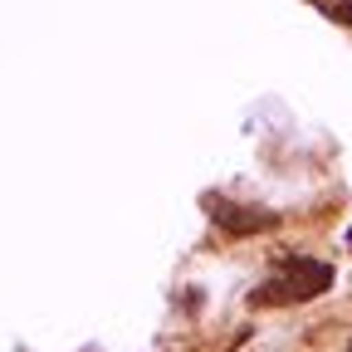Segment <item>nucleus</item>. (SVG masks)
Here are the masks:
<instances>
[{
  "mask_svg": "<svg viewBox=\"0 0 352 352\" xmlns=\"http://www.w3.org/2000/svg\"><path fill=\"white\" fill-rule=\"evenodd\" d=\"M347 352H352V342H347Z\"/></svg>",
  "mask_w": 352,
  "mask_h": 352,
  "instance_id": "obj_5",
  "label": "nucleus"
},
{
  "mask_svg": "<svg viewBox=\"0 0 352 352\" xmlns=\"http://www.w3.org/2000/svg\"><path fill=\"white\" fill-rule=\"evenodd\" d=\"M328 284H333V264L308 259V254H274L270 274L250 289V303L254 308H289V303L318 298Z\"/></svg>",
  "mask_w": 352,
  "mask_h": 352,
  "instance_id": "obj_1",
  "label": "nucleus"
},
{
  "mask_svg": "<svg viewBox=\"0 0 352 352\" xmlns=\"http://www.w3.org/2000/svg\"><path fill=\"white\" fill-rule=\"evenodd\" d=\"M347 250H352V235H347Z\"/></svg>",
  "mask_w": 352,
  "mask_h": 352,
  "instance_id": "obj_4",
  "label": "nucleus"
},
{
  "mask_svg": "<svg viewBox=\"0 0 352 352\" xmlns=\"http://www.w3.org/2000/svg\"><path fill=\"white\" fill-rule=\"evenodd\" d=\"M206 215L215 220V230H226V235H235V240L279 226L274 210H264V206H240V201H230V196H206Z\"/></svg>",
  "mask_w": 352,
  "mask_h": 352,
  "instance_id": "obj_2",
  "label": "nucleus"
},
{
  "mask_svg": "<svg viewBox=\"0 0 352 352\" xmlns=\"http://www.w3.org/2000/svg\"><path fill=\"white\" fill-rule=\"evenodd\" d=\"M308 6H318L328 20H338V25L352 30V0H308Z\"/></svg>",
  "mask_w": 352,
  "mask_h": 352,
  "instance_id": "obj_3",
  "label": "nucleus"
}]
</instances>
